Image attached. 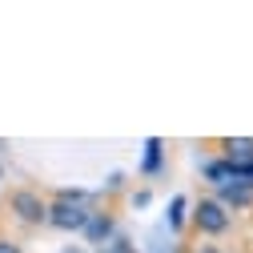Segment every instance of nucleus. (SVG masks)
<instances>
[{
  "mask_svg": "<svg viewBox=\"0 0 253 253\" xmlns=\"http://www.w3.org/2000/svg\"><path fill=\"white\" fill-rule=\"evenodd\" d=\"M4 213L20 229H44L48 225V197L33 185H12L4 197Z\"/></svg>",
  "mask_w": 253,
  "mask_h": 253,
  "instance_id": "1",
  "label": "nucleus"
},
{
  "mask_svg": "<svg viewBox=\"0 0 253 253\" xmlns=\"http://www.w3.org/2000/svg\"><path fill=\"white\" fill-rule=\"evenodd\" d=\"M229 229H233V217L221 209L209 193H201L193 201V213H189V233L201 237V241H217V237H225Z\"/></svg>",
  "mask_w": 253,
  "mask_h": 253,
  "instance_id": "2",
  "label": "nucleus"
},
{
  "mask_svg": "<svg viewBox=\"0 0 253 253\" xmlns=\"http://www.w3.org/2000/svg\"><path fill=\"white\" fill-rule=\"evenodd\" d=\"M209 197L225 209L233 221L237 217H253V189L245 185V181H229V185H217V189H209Z\"/></svg>",
  "mask_w": 253,
  "mask_h": 253,
  "instance_id": "3",
  "label": "nucleus"
},
{
  "mask_svg": "<svg viewBox=\"0 0 253 253\" xmlns=\"http://www.w3.org/2000/svg\"><path fill=\"white\" fill-rule=\"evenodd\" d=\"M92 209H97V205H92ZM92 209L88 205H73V201H48V229H56V233H81Z\"/></svg>",
  "mask_w": 253,
  "mask_h": 253,
  "instance_id": "4",
  "label": "nucleus"
},
{
  "mask_svg": "<svg viewBox=\"0 0 253 253\" xmlns=\"http://www.w3.org/2000/svg\"><path fill=\"white\" fill-rule=\"evenodd\" d=\"M81 237H84V245H92V249H101V245H109L113 237H117V213L105 205H97L88 213V221H84V229H81Z\"/></svg>",
  "mask_w": 253,
  "mask_h": 253,
  "instance_id": "5",
  "label": "nucleus"
},
{
  "mask_svg": "<svg viewBox=\"0 0 253 253\" xmlns=\"http://www.w3.org/2000/svg\"><path fill=\"white\" fill-rule=\"evenodd\" d=\"M217 157L229 165H249L253 161V137H217Z\"/></svg>",
  "mask_w": 253,
  "mask_h": 253,
  "instance_id": "6",
  "label": "nucleus"
},
{
  "mask_svg": "<svg viewBox=\"0 0 253 253\" xmlns=\"http://www.w3.org/2000/svg\"><path fill=\"white\" fill-rule=\"evenodd\" d=\"M201 177L209 181V189L229 185V181H233V165H229V161H221V157H209V161H201Z\"/></svg>",
  "mask_w": 253,
  "mask_h": 253,
  "instance_id": "7",
  "label": "nucleus"
},
{
  "mask_svg": "<svg viewBox=\"0 0 253 253\" xmlns=\"http://www.w3.org/2000/svg\"><path fill=\"white\" fill-rule=\"evenodd\" d=\"M185 209H189V197L177 193V197L169 201V229H173V233H185V229H189V213H185Z\"/></svg>",
  "mask_w": 253,
  "mask_h": 253,
  "instance_id": "8",
  "label": "nucleus"
},
{
  "mask_svg": "<svg viewBox=\"0 0 253 253\" xmlns=\"http://www.w3.org/2000/svg\"><path fill=\"white\" fill-rule=\"evenodd\" d=\"M141 173H145V177H157V173H161V137H149V141H145Z\"/></svg>",
  "mask_w": 253,
  "mask_h": 253,
  "instance_id": "9",
  "label": "nucleus"
},
{
  "mask_svg": "<svg viewBox=\"0 0 253 253\" xmlns=\"http://www.w3.org/2000/svg\"><path fill=\"white\" fill-rule=\"evenodd\" d=\"M177 253H221V245H213V241H197V245L193 241H181Z\"/></svg>",
  "mask_w": 253,
  "mask_h": 253,
  "instance_id": "10",
  "label": "nucleus"
},
{
  "mask_svg": "<svg viewBox=\"0 0 253 253\" xmlns=\"http://www.w3.org/2000/svg\"><path fill=\"white\" fill-rule=\"evenodd\" d=\"M109 249H113V253H141V249L133 245V237H129V233H117V237L109 241Z\"/></svg>",
  "mask_w": 253,
  "mask_h": 253,
  "instance_id": "11",
  "label": "nucleus"
},
{
  "mask_svg": "<svg viewBox=\"0 0 253 253\" xmlns=\"http://www.w3.org/2000/svg\"><path fill=\"white\" fill-rule=\"evenodd\" d=\"M0 253H24V245H20L12 233H0Z\"/></svg>",
  "mask_w": 253,
  "mask_h": 253,
  "instance_id": "12",
  "label": "nucleus"
},
{
  "mask_svg": "<svg viewBox=\"0 0 253 253\" xmlns=\"http://www.w3.org/2000/svg\"><path fill=\"white\" fill-rule=\"evenodd\" d=\"M149 201H153V193H149V189H137V193L129 197V205H133V209H145Z\"/></svg>",
  "mask_w": 253,
  "mask_h": 253,
  "instance_id": "13",
  "label": "nucleus"
},
{
  "mask_svg": "<svg viewBox=\"0 0 253 253\" xmlns=\"http://www.w3.org/2000/svg\"><path fill=\"white\" fill-rule=\"evenodd\" d=\"M105 189H109V193H121V189H125V173H109Z\"/></svg>",
  "mask_w": 253,
  "mask_h": 253,
  "instance_id": "14",
  "label": "nucleus"
},
{
  "mask_svg": "<svg viewBox=\"0 0 253 253\" xmlns=\"http://www.w3.org/2000/svg\"><path fill=\"white\" fill-rule=\"evenodd\" d=\"M60 253H88V249H84V245H65Z\"/></svg>",
  "mask_w": 253,
  "mask_h": 253,
  "instance_id": "15",
  "label": "nucleus"
},
{
  "mask_svg": "<svg viewBox=\"0 0 253 253\" xmlns=\"http://www.w3.org/2000/svg\"><path fill=\"white\" fill-rule=\"evenodd\" d=\"M92 253H113V249H109V245H101V249H92Z\"/></svg>",
  "mask_w": 253,
  "mask_h": 253,
  "instance_id": "16",
  "label": "nucleus"
}]
</instances>
